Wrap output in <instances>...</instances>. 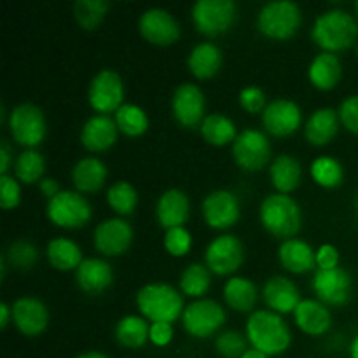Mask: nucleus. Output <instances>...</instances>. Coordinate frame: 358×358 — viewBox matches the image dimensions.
<instances>
[{
	"instance_id": "5",
	"label": "nucleus",
	"mask_w": 358,
	"mask_h": 358,
	"mask_svg": "<svg viewBox=\"0 0 358 358\" xmlns=\"http://www.w3.org/2000/svg\"><path fill=\"white\" fill-rule=\"evenodd\" d=\"M299 27L301 9L290 0H273L264 3L257 14V28L269 38H289Z\"/></svg>"
},
{
	"instance_id": "6",
	"label": "nucleus",
	"mask_w": 358,
	"mask_h": 358,
	"mask_svg": "<svg viewBox=\"0 0 358 358\" xmlns=\"http://www.w3.org/2000/svg\"><path fill=\"white\" fill-rule=\"evenodd\" d=\"M93 210L83 194L73 191H59L48 203V217L59 227L77 229L90 222Z\"/></svg>"
},
{
	"instance_id": "8",
	"label": "nucleus",
	"mask_w": 358,
	"mask_h": 358,
	"mask_svg": "<svg viewBox=\"0 0 358 358\" xmlns=\"http://www.w3.org/2000/svg\"><path fill=\"white\" fill-rule=\"evenodd\" d=\"M236 17L233 0H198L192 6V21L201 34L219 35L227 31Z\"/></svg>"
},
{
	"instance_id": "19",
	"label": "nucleus",
	"mask_w": 358,
	"mask_h": 358,
	"mask_svg": "<svg viewBox=\"0 0 358 358\" xmlns=\"http://www.w3.org/2000/svg\"><path fill=\"white\" fill-rule=\"evenodd\" d=\"M13 318L24 336H38L48 327L49 313L42 301L35 297H21L13 304Z\"/></svg>"
},
{
	"instance_id": "7",
	"label": "nucleus",
	"mask_w": 358,
	"mask_h": 358,
	"mask_svg": "<svg viewBox=\"0 0 358 358\" xmlns=\"http://www.w3.org/2000/svg\"><path fill=\"white\" fill-rule=\"evenodd\" d=\"M226 322V311L217 301L198 299L189 304L182 315L184 329L198 339L215 334Z\"/></svg>"
},
{
	"instance_id": "2",
	"label": "nucleus",
	"mask_w": 358,
	"mask_h": 358,
	"mask_svg": "<svg viewBox=\"0 0 358 358\" xmlns=\"http://www.w3.org/2000/svg\"><path fill=\"white\" fill-rule=\"evenodd\" d=\"M358 24L355 17L343 9H332L317 17L311 37L327 52L348 49L355 42Z\"/></svg>"
},
{
	"instance_id": "15",
	"label": "nucleus",
	"mask_w": 358,
	"mask_h": 358,
	"mask_svg": "<svg viewBox=\"0 0 358 358\" xmlns=\"http://www.w3.org/2000/svg\"><path fill=\"white\" fill-rule=\"evenodd\" d=\"M138 28L140 34L147 41L157 45L173 44L180 37V27H178L177 20L168 10L159 9V7L147 9L140 16Z\"/></svg>"
},
{
	"instance_id": "30",
	"label": "nucleus",
	"mask_w": 358,
	"mask_h": 358,
	"mask_svg": "<svg viewBox=\"0 0 358 358\" xmlns=\"http://www.w3.org/2000/svg\"><path fill=\"white\" fill-rule=\"evenodd\" d=\"M269 175H271V182L282 194L294 191L299 185L301 177H303V168L296 157L289 156V154H282V156L275 157L269 168Z\"/></svg>"
},
{
	"instance_id": "22",
	"label": "nucleus",
	"mask_w": 358,
	"mask_h": 358,
	"mask_svg": "<svg viewBox=\"0 0 358 358\" xmlns=\"http://www.w3.org/2000/svg\"><path fill=\"white\" fill-rule=\"evenodd\" d=\"M117 124L115 119L108 117V115L98 114L93 115L86 124L83 126L80 131V142L86 149L93 150V152H103V150L110 149L117 140Z\"/></svg>"
},
{
	"instance_id": "14",
	"label": "nucleus",
	"mask_w": 358,
	"mask_h": 358,
	"mask_svg": "<svg viewBox=\"0 0 358 358\" xmlns=\"http://www.w3.org/2000/svg\"><path fill=\"white\" fill-rule=\"evenodd\" d=\"M303 122L299 105L287 98L269 101L268 107L262 112V124L271 135L289 136L296 131Z\"/></svg>"
},
{
	"instance_id": "21",
	"label": "nucleus",
	"mask_w": 358,
	"mask_h": 358,
	"mask_svg": "<svg viewBox=\"0 0 358 358\" xmlns=\"http://www.w3.org/2000/svg\"><path fill=\"white\" fill-rule=\"evenodd\" d=\"M189 198L180 189H168L157 199L156 215L161 226L164 229H173V227H184L189 219Z\"/></svg>"
},
{
	"instance_id": "11",
	"label": "nucleus",
	"mask_w": 358,
	"mask_h": 358,
	"mask_svg": "<svg viewBox=\"0 0 358 358\" xmlns=\"http://www.w3.org/2000/svg\"><path fill=\"white\" fill-rule=\"evenodd\" d=\"M124 98V84L121 76L110 69H105L93 77L90 84V103L100 114L107 115L121 108Z\"/></svg>"
},
{
	"instance_id": "50",
	"label": "nucleus",
	"mask_w": 358,
	"mask_h": 358,
	"mask_svg": "<svg viewBox=\"0 0 358 358\" xmlns=\"http://www.w3.org/2000/svg\"><path fill=\"white\" fill-rule=\"evenodd\" d=\"M10 166V149L6 142L2 140L0 143V175H7Z\"/></svg>"
},
{
	"instance_id": "18",
	"label": "nucleus",
	"mask_w": 358,
	"mask_h": 358,
	"mask_svg": "<svg viewBox=\"0 0 358 358\" xmlns=\"http://www.w3.org/2000/svg\"><path fill=\"white\" fill-rule=\"evenodd\" d=\"M133 241V229L126 220L107 219L94 229V247L103 255H121Z\"/></svg>"
},
{
	"instance_id": "17",
	"label": "nucleus",
	"mask_w": 358,
	"mask_h": 358,
	"mask_svg": "<svg viewBox=\"0 0 358 358\" xmlns=\"http://www.w3.org/2000/svg\"><path fill=\"white\" fill-rule=\"evenodd\" d=\"M173 115L185 128H194L205 114V94L196 84L184 83L175 90L171 100Z\"/></svg>"
},
{
	"instance_id": "28",
	"label": "nucleus",
	"mask_w": 358,
	"mask_h": 358,
	"mask_svg": "<svg viewBox=\"0 0 358 358\" xmlns=\"http://www.w3.org/2000/svg\"><path fill=\"white\" fill-rule=\"evenodd\" d=\"M187 65L192 76H196L198 79H208L219 72L220 65H222V51L212 42H201L192 48L187 58Z\"/></svg>"
},
{
	"instance_id": "10",
	"label": "nucleus",
	"mask_w": 358,
	"mask_h": 358,
	"mask_svg": "<svg viewBox=\"0 0 358 358\" xmlns=\"http://www.w3.org/2000/svg\"><path fill=\"white\" fill-rule=\"evenodd\" d=\"M233 157L243 170L259 171L271 157V143L259 129H245L233 142Z\"/></svg>"
},
{
	"instance_id": "54",
	"label": "nucleus",
	"mask_w": 358,
	"mask_h": 358,
	"mask_svg": "<svg viewBox=\"0 0 358 358\" xmlns=\"http://www.w3.org/2000/svg\"><path fill=\"white\" fill-rule=\"evenodd\" d=\"M77 358H108L105 357L103 353H98V352H90V353H83V355H79Z\"/></svg>"
},
{
	"instance_id": "51",
	"label": "nucleus",
	"mask_w": 358,
	"mask_h": 358,
	"mask_svg": "<svg viewBox=\"0 0 358 358\" xmlns=\"http://www.w3.org/2000/svg\"><path fill=\"white\" fill-rule=\"evenodd\" d=\"M13 313V308L7 306L6 303L0 304V327L6 329L7 324H9V317Z\"/></svg>"
},
{
	"instance_id": "48",
	"label": "nucleus",
	"mask_w": 358,
	"mask_h": 358,
	"mask_svg": "<svg viewBox=\"0 0 358 358\" xmlns=\"http://www.w3.org/2000/svg\"><path fill=\"white\" fill-rule=\"evenodd\" d=\"M149 339L156 346H166L173 339V327L171 324H164V322H157V324L150 325Z\"/></svg>"
},
{
	"instance_id": "12",
	"label": "nucleus",
	"mask_w": 358,
	"mask_h": 358,
	"mask_svg": "<svg viewBox=\"0 0 358 358\" xmlns=\"http://www.w3.org/2000/svg\"><path fill=\"white\" fill-rule=\"evenodd\" d=\"M313 290L320 303L343 306L352 297V276L346 269H317L313 276Z\"/></svg>"
},
{
	"instance_id": "42",
	"label": "nucleus",
	"mask_w": 358,
	"mask_h": 358,
	"mask_svg": "<svg viewBox=\"0 0 358 358\" xmlns=\"http://www.w3.org/2000/svg\"><path fill=\"white\" fill-rule=\"evenodd\" d=\"M215 348L219 355L224 358H241L247 352V339L238 331H226L219 334L215 341Z\"/></svg>"
},
{
	"instance_id": "35",
	"label": "nucleus",
	"mask_w": 358,
	"mask_h": 358,
	"mask_svg": "<svg viewBox=\"0 0 358 358\" xmlns=\"http://www.w3.org/2000/svg\"><path fill=\"white\" fill-rule=\"evenodd\" d=\"M114 119L117 128L128 136H138L149 128V117L143 112V108L135 103L121 105V108L115 112Z\"/></svg>"
},
{
	"instance_id": "36",
	"label": "nucleus",
	"mask_w": 358,
	"mask_h": 358,
	"mask_svg": "<svg viewBox=\"0 0 358 358\" xmlns=\"http://www.w3.org/2000/svg\"><path fill=\"white\" fill-rule=\"evenodd\" d=\"M107 201L112 206V210L117 212L119 215H129L136 208L138 192L129 182L117 180L107 191Z\"/></svg>"
},
{
	"instance_id": "45",
	"label": "nucleus",
	"mask_w": 358,
	"mask_h": 358,
	"mask_svg": "<svg viewBox=\"0 0 358 358\" xmlns=\"http://www.w3.org/2000/svg\"><path fill=\"white\" fill-rule=\"evenodd\" d=\"M240 103L245 110L252 112V114H254V112H264V108L268 107L264 91L257 86L243 87L240 93Z\"/></svg>"
},
{
	"instance_id": "20",
	"label": "nucleus",
	"mask_w": 358,
	"mask_h": 358,
	"mask_svg": "<svg viewBox=\"0 0 358 358\" xmlns=\"http://www.w3.org/2000/svg\"><path fill=\"white\" fill-rule=\"evenodd\" d=\"M262 297L269 310L278 315L296 311L301 303L299 289L296 287V283L280 275L273 276L266 282L264 289H262Z\"/></svg>"
},
{
	"instance_id": "25",
	"label": "nucleus",
	"mask_w": 358,
	"mask_h": 358,
	"mask_svg": "<svg viewBox=\"0 0 358 358\" xmlns=\"http://www.w3.org/2000/svg\"><path fill=\"white\" fill-rule=\"evenodd\" d=\"M278 257L283 268L296 275L311 271L317 266V252H313V248L306 241L297 240V238H290L280 245Z\"/></svg>"
},
{
	"instance_id": "31",
	"label": "nucleus",
	"mask_w": 358,
	"mask_h": 358,
	"mask_svg": "<svg viewBox=\"0 0 358 358\" xmlns=\"http://www.w3.org/2000/svg\"><path fill=\"white\" fill-rule=\"evenodd\" d=\"M48 259L59 271L77 269L80 266V262L84 261L79 245L76 241L69 240V238H55V240L49 241Z\"/></svg>"
},
{
	"instance_id": "44",
	"label": "nucleus",
	"mask_w": 358,
	"mask_h": 358,
	"mask_svg": "<svg viewBox=\"0 0 358 358\" xmlns=\"http://www.w3.org/2000/svg\"><path fill=\"white\" fill-rule=\"evenodd\" d=\"M21 201L20 184L9 175H0V206L3 210L16 208Z\"/></svg>"
},
{
	"instance_id": "32",
	"label": "nucleus",
	"mask_w": 358,
	"mask_h": 358,
	"mask_svg": "<svg viewBox=\"0 0 358 358\" xmlns=\"http://www.w3.org/2000/svg\"><path fill=\"white\" fill-rule=\"evenodd\" d=\"M224 299L233 310L250 311L257 301V287L243 276H233L224 287Z\"/></svg>"
},
{
	"instance_id": "27",
	"label": "nucleus",
	"mask_w": 358,
	"mask_h": 358,
	"mask_svg": "<svg viewBox=\"0 0 358 358\" xmlns=\"http://www.w3.org/2000/svg\"><path fill=\"white\" fill-rule=\"evenodd\" d=\"M343 73L341 62L334 52H320L311 62L308 76L310 80L318 87V90H332L339 83Z\"/></svg>"
},
{
	"instance_id": "43",
	"label": "nucleus",
	"mask_w": 358,
	"mask_h": 358,
	"mask_svg": "<svg viewBox=\"0 0 358 358\" xmlns=\"http://www.w3.org/2000/svg\"><path fill=\"white\" fill-rule=\"evenodd\" d=\"M191 234L184 227H173V229H168L166 234H164V248L175 257H182V255L187 254L191 250Z\"/></svg>"
},
{
	"instance_id": "46",
	"label": "nucleus",
	"mask_w": 358,
	"mask_h": 358,
	"mask_svg": "<svg viewBox=\"0 0 358 358\" xmlns=\"http://www.w3.org/2000/svg\"><path fill=\"white\" fill-rule=\"evenodd\" d=\"M338 114L343 124L346 126V129L358 135V94L346 98L341 107H339Z\"/></svg>"
},
{
	"instance_id": "26",
	"label": "nucleus",
	"mask_w": 358,
	"mask_h": 358,
	"mask_svg": "<svg viewBox=\"0 0 358 358\" xmlns=\"http://www.w3.org/2000/svg\"><path fill=\"white\" fill-rule=\"evenodd\" d=\"M339 129V114L334 108H318L308 119L304 135L313 145H325L336 136Z\"/></svg>"
},
{
	"instance_id": "49",
	"label": "nucleus",
	"mask_w": 358,
	"mask_h": 358,
	"mask_svg": "<svg viewBox=\"0 0 358 358\" xmlns=\"http://www.w3.org/2000/svg\"><path fill=\"white\" fill-rule=\"evenodd\" d=\"M38 187H41L42 194L48 196L49 199L55 198V196L59 192V185L55 178H42V180L38 182Z\"/></svg>"
},
{
	"instance_id": "9",
	"label": "nucleus",
	"mask_w": 358,
	"mask_h": 358,
	"mask_svg": "<svg viewBox=\"0 0 358 358\" xmlns=\"http://www.w3.org/2000/svg\"><path fill=\"white\" fill-rule=\"evenodd\" d=\"M9 129L13 138L24 147H35L45 136L44 112L34 103H21L10 112Z\"/></svg>"
},
{
	"instance_id": "3",
	"label": "nucleus",
	"mask_w": 358,
	"mask_h": 358,
	"mask_svg": "<svg viewBox=\"0 0 358 358\" xmlns=\"http://www.w3.org/2000/svg\"><path fill=\"white\" fill-rule=\"evenodd\" d=\"M136 306L143 317L152 320L154 324H171L184 315L185 310L182 294L166 283H149L142 287L136 294Z\"/></svg>"
},
{
	"instance_id": "23",
	"label": "nucleus",
	"mask_w": 358,
	"mask_h": 358,
	"mask_svg": "<svg viewBox=\"0 0 358 358\" xmlns=\"http://www.w3.org/2000/svg\"><path fill=\"white\" fill-rule=\"evenodd\" d=\"M76 280L80 289L87 294H101L112 285L114 271L107 261L98 257L84 259L77 268Z\"/></svg>"
},
{
	"instance_id": "56",
	"label": "nucleus",
	"mask_w": 358,
	"mask_h": 358,
	"mask_svg": "<svg viewBox=\"0 0 358 358\" xmlns=\"http://www.w3.org/2000/svg\"><path fill=\"white\" fill-rule=\"evenodd\" d=\"M357 212H358V199H357Z\"/></svg>"
},
{
	"instance_id": "57",
	"label": "nucleus",
	"mask_w": 358,
	"mask_h": 358,
	"mask_svg": "<svg viewBox=\"0 0 358 358\" xmlns=\"http://www.w3.org/2000/svg\"><path fill=\"white\" fill-rule=\"evenodd\" d=\"M357 52H358V45H357Z\"/></svg>"
},
{
	"instance_id": "16",
	"label": "nucleus",
	"mask_w": 358,
	"mask_h": 358,
	"mask_svg": "<svg viewBox=\"0 0 358 358\" xmlns=\"http://www.w3.org/2000/svg\"><path fill=\"white\" fill-rule=\"evenodd\" d=\"M203 217L206 224L215 229H226L240 219V201L226 189L210 192L203 201Z\"/></svg>"
},
{
	"instance_id": "24",
	"label": "nucleus",
	"mask_w": 358,
	"mask_h": 358,
	"mask_svg": "<svg viewBox=\"0 0 358 358\" xmlns=\"http://www.w3.org/2000/svg\"><path fill=\"white\" fill-rule=\"evenodd\" d=\"M296 324L308 336H322L331 329L332 317L331 311L325 308L324 303L315 299L301 301L299 306L294 311Z\"/></svg>"
},
{
	"instance_id": "29",
	"label": "nucleus",
	"mask_w": 358,
	"mask_h": 358,
	"mask_svg": "<svg viewBox=\"0 0 358 358\" xmlns=\"http://www.w3.org/2000/svg\"><path fill=\"white\" fill-rule=\"evenodd\" d=\"M107 168L98 157H83L72 170L73 185L80 192H96L103 187Z\"/></svg>"
},
{
	"instance_id": "55",
	"label": "nucleus",
	"mask_w": 358,
	"mask_h": 358,
	"mask_svg": "<svg viewBox=\"0 0 358 358\" xmlns=\"http://www.w3.org/2000/svg\"><path fill=\"white\" fill-rule=\"evenodd\" d=\"M355 9H357V14H358V2L355 3Z\"/></svg>"
},
{
	"instance_id": "37",
	"label": "nucleus",
	"mask_w": 358,
	"mask_h": 358,
	"mask_svg": "<svg viewBox=\"0 0 358 358\" xmlns=\"http://www.w3.org/2000/svg\"><path fill=\"white\" fill-rule=\"evenodd\" d=\"M44 166L45 161L42 157V154L34 149H28L17 156L16 163H14V171H16V177L21 182H24V184H35V182L42 180Z\"/></svg>"
},
{
	"instance_id": "52",
	"label": "nucleus",
	"mask_w": 358,
	"mask_h": 358,
	"mask_svg": "<svg viewBox=\"0 0 358 358\" xmlns=\"http://www.w3.org/2000/svg\"><path fill=\"white\" fill-rule=\"evenodd\" d=\"M241 358H269V357L266 355V353L259 352V350L250 348V350H247V352H245V355Z\"/></svg>"
},
{
	"instance_id": "47",
	"label": "nucleus",
	"mask_w": 358,
	"mask_h": 358,
	"mask_svg": "<svg viewBox=\"0 0 358 358\" xmlns=\"http://www.w3.org/2000/svg\"><path fill=\"white\" fill-rule=\"evenodd\" d=\"M339 264V252L332 245H322L317 250L318 269H334Z\"/></svg>"
},
{
	"instance_id": "38",
	"label": "nucleus",
	"mask_w": 358,
	"mask_h": 358,
	"mask_svg": "<svg viewBox=\"0 0 358 358\" xmlns=\"http://www.w3.org/2000/svg\"><path fill=\"white\" fill-rule=\"evenodd\" d=\"M210 269L203 264H189L180 275V289L182 292L191 297L205 296L210 289Z\"/></svg>"
},
{
	"instance_id": "1",
	"label": "nucleus",
	"mask_w": 358,
	"mask_h": 358,
	"mask_svg": "<svg viewBox=\"0 0 358 358\" xmlns=\"http://www.w3.org/2000/svg\"><path fill=\"white\" fill-rule=\"evenodd\" d=\"M247 338L252 348L268 357L280 355L289 350L292 334L287 322L275 311L259 310L250 315L247 322Z\"/></svg>"
},
{
	"instance_id": "41",
	"label": "nucleus",
	"mask_w": 358,
	"mask_h": 358,
	"mask_svg": "<svg viewBox=\"0 0 358 358\" xmlns=\"http://www.w3.org/2000/svg\"><path fill=\"white\" fill-rule=\"evenodd\" d=\"M6 259L9 261L10 266H14L16 269H30L34 268L35 262L38 259V252L30 241L17 240L14 243H10L9 250H7Z\"/></svg>"
},
{
	"instance_id": "13",
	"label": "nucleus",
	"mask_w": 358,
	"mask_h": 358,
	"mask_svg": "<svg viewBox=\"0 0 358 358\" xmlns=\"http://www.w3.org/2000/svg\"><path fill=\"white\" fill-rule=\"evenodd\" d=\"M245 257L243 245L233 234H222L217 236L212 243L206 247L205 261L206 268L217 275H231L241 266Z\"/></svg>"
},
{
	"instance_id": "40",
	"label": "nucleus",
	"mask_w": 358,
	"mask_h": 358,
	"mask_svg": "<svg viewBox=\"0 0 358 358\" xmlns=\"http://www.w3.org/2000/svg\"><path fill=\"white\" fill-rule=\"evenodd\" d=\"M73 10H76V17L80 27L86 30H94L107 14L108 2L107 0H77Z\"/></svg>"
},
{
	"instance_id": "39",
	"label": "nucleus",
	"mask_w": 358,
	"mask_h": 358,
	"mask_svg": "<svg viewBox=\"0 0 358 358\" xmlns=\"http://www.w3.org/2000/svg\"><path fill=\"white\" fill-rule=\"evenodd\" d=\"M311 177L315 178L317 184H320L322 187H338L343 182L345 177V171H343L341 163L334 157L322 156L317 157L311 164Z\"/></svg>"
},
{
	"instance_id": "34",
	"label": "nucleus",
	"mask_w": 358,
	"mask_h": 358,
	"mask_svg": "<svg viewBox=\"0 0 358 358\" xmlns=\"http://www.w3.org/2000/svg\"><path fill=\"white\" fill-rule=\"evenodd\" d=\"M201 135L213 145H226L236 140V126L227 115L210 114L201 122Z\"/></svg>"
},
{
	"instance_id": "4",
	"label": "nucleus",
	"mask_w": 358,
	"mask_h": 358,
	"mask_svg": "<svg viewBox=\"0 0 358 358\" xmlns=\"http://www.w3.org/2000/svg\"><path fill=\"white\" fill-rule=\"evenodd\" d=\"M259 215H261L262 226L269 233L278 238H287V240L299 233L301 222H303L299 205L290 196L282 194V192L266 196L264 201L261 203Z\"/></svg>"
},
{
	"instance_id": "53",
	"label": "nucleus",
	"mask_w": 358,
	"mask_h": 358,
	"mask_svg": "<svg viewBox=\"0 0 358 358\" xmlns=\"http://www.w3.org/2000/svg\"><path fill=\"white\" fill-rule=\"evenodd\" d=\"M350 357L358 358V334L355 336V339L352 341V346H350Z\"/></svg>"
},
{
	"instance_id": "33",
	"label": "nucleus",
	"mask_w": 358,
	"mask_h": 358,
	"mask_svg": "<svg viewBox=\"0 0 358 358\" xmlns=\"http://www.w3.org/2000/svg\"><path fill=\"white\" fill-rule=\"evenodd\" d=\"M149 332L150 327L147 325V322L143 318L135 317V315H128V317L121 318L115 325V339L124 348L136 350L143 346L149 339Z\"/></svg>"
}]
</instances>
